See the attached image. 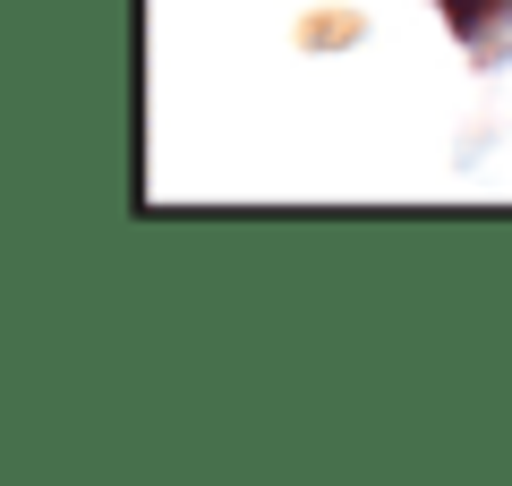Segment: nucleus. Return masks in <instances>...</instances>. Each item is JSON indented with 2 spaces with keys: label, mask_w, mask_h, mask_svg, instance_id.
I'll list each match as a JSON object with an SVG mask.
<instances>
[{
  "label": "nucleus",
  "mask_w": 512,
  "mask_h": 486,
  "mask_svg": "<svg viewBox=\"0 0 512 486\" xmlns=\"http://www.w3.org/2000/svg\"><path fill=\"white\" fill-rule=\"evenodd\" d=\"M444 9V26H453L470 52H504V35H512V0H436Z\"/></svg>",
  "instance_id": "nucleus-1"
}]
</instances>
